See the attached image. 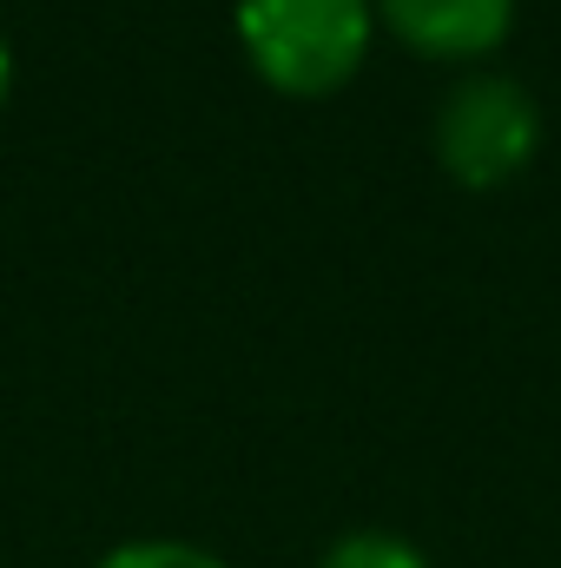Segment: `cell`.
I'll return each mask as SVG.
<instances>
[{"instance_id": "obj_4", "label": "cell", "mask_w": 561, "mask_h": 568, "mask_svg": "<svg viewBox=\"0 0 561 568\" xmlns=\"http://www.w3.org/2000/svg\"><path fill=\"white\" fill-rule=\"evenodd\" d=\"M317 568H436V562L422 556L417 542L390 536V529H350V536H337V542L324 549Z\"/></svg>"}, {"instance_id": "obj_6", "label": "cell", "mask_w": 561, "mask_h": 568, "mask_svg": "<svg viewBox=\"0 0 561 568\" xmlns=\"http://www.w3.org/2000/svg\"><path fill=\"white\" fill-rule=\"evenodd\" d=\"M7 87H13V47L0 40V100H7Z\"/></svg>"}, {"instance_id": "obj_3", "label": "cell", "mask_w": 561, "mask_h": 568, "mask_svg": "<svg viewBox=\"0 0 561 568\" xmlns=\"http://www.w3.org/2000/svg\"><path fill=\"white\" fill-rule=\"evenodd\" d=\"M377 27H390L410 53L469 67L496 53L516 27V0H370Z\"/></svg>"}, {"instance_id": "obj_5", "label": "cell", "mask_w": 561, "mask_h": 568, "mask_svg": "<svg viewBox=\"0 0 561 568\" xmlns=\"http://www.w3.org/2000/svg\"><path fill=\"white\" fill-rule=\"evenodd\" d=\"M93 568H225L212 549H198V542H172V536H145V542H120L106 562Z\"/></svg>"}, {"instance_id": "obj_1", "label": "cell", "mask_w": 561, "mask_h": 568, "mask_svg": "<svg viewBox=\"0 0 561 568\" xmlns=\"http://www.w3.org/2000/svg\"><path fill=\"white\" fill-rule=\"evenodd\" d=\"M370 0H238V47L265 87L324 100L370 60Z\"/></svg>"}, {"instance_id": "obj_2", "label": "cell", "mask_w": 561, "mask_h": 568, "mask_svg": "<svg viewBox=\"0 0 561 568\" xmlns=\"http://www.w3.org/2000/svg\"><path fill=\"white\" fill-rule=\"evenodd\" d=\"M542 152V106L509 73H462L436 106V159L456 185L496 192Z\"/></svg>"}]
</instances>
